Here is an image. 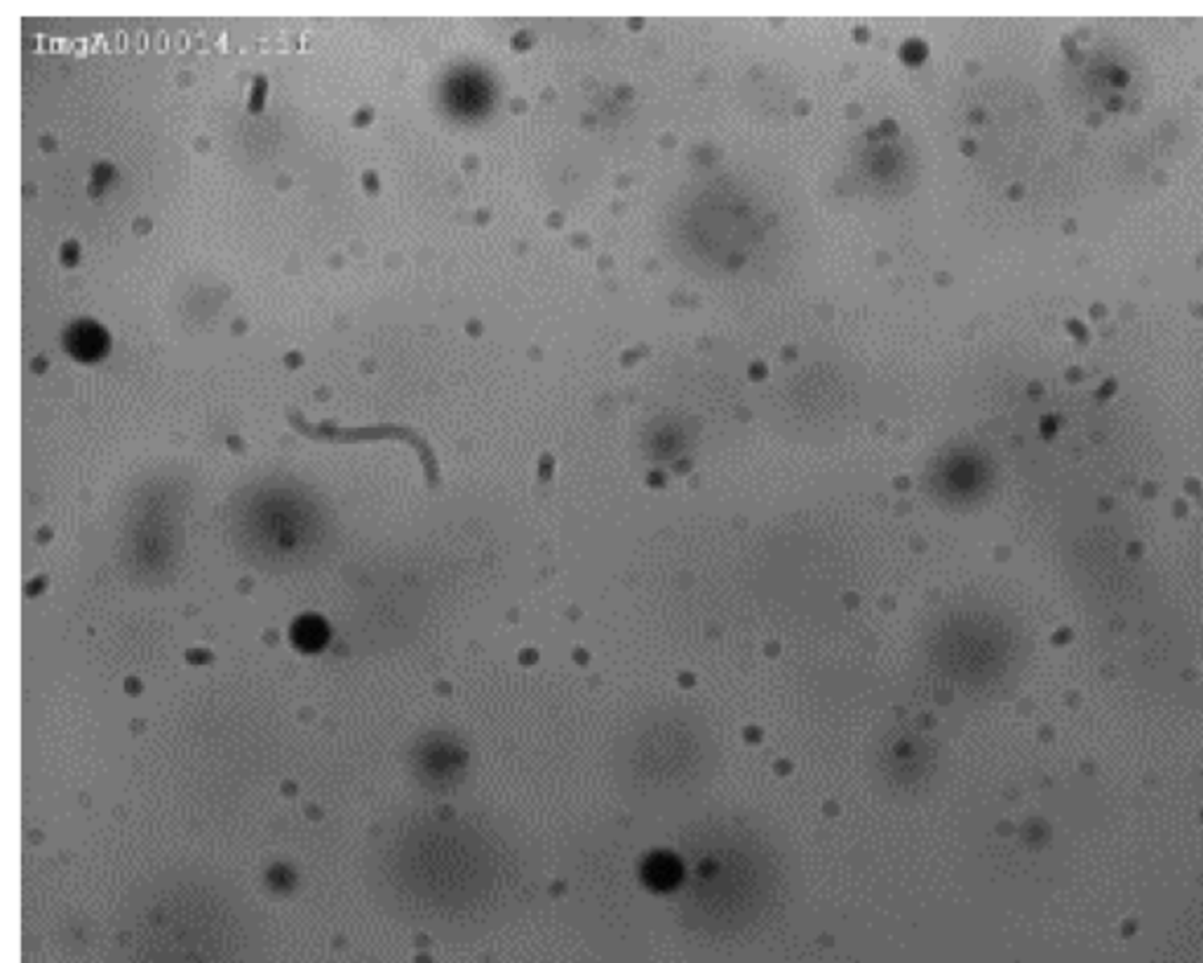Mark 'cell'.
<instances>
[{
	"label": "cell",
	"mask_w": 1203,
	"mask_h": 963,
	"mask_svg": "<svg viewBox=\"0 0 1203 963\" xmlns=\"http://www.w3.org/2000/svg\"><path fill=\"white\" fill-rule=\"evenodd\" d=\"M294 642L305 649V651H315L324 644V640H328V628H324L322 621L318 619H301L297 625H294Z\"/></svg>",
	"instance_id": "obj_2"
},
{
	"label": "cell",
	"mask_w": 1203,
	"mask_h": 963,
	"mask_svg": "<svg viewBox=\"0 0 1203 963\" xmlns=\"http://www.w3.org/2000/svg\"><path fill=\"white\" fill-rule=\"evenodd\" d=\"M67 348L80 362H97L109 351V334L101 324L92 320H80L69 327Z\"/></svg>",
	"instance_id": "obj_1"
}]
</instances>
